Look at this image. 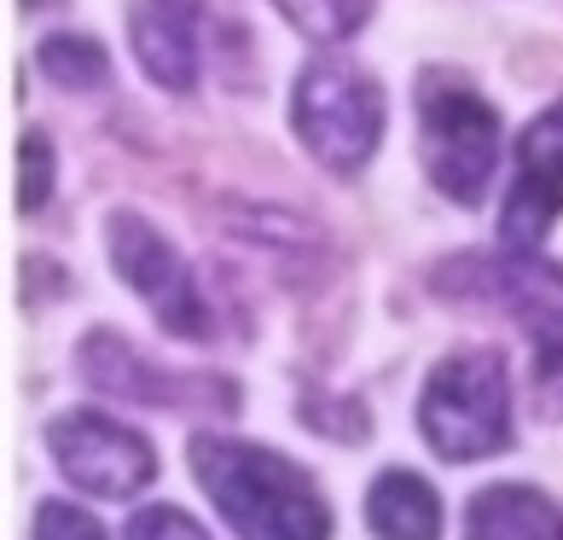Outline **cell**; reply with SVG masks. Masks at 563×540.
<instances>
[{
    "label": "cell",
    "instance_id": "cell-16",
    "mask_svg": "<svg viewBox=\"0 0 563 540\" xmlns=\"http://www.w3.org/2000/svg\"><path fill=\"white\" fill-rule=\"evenodd\" d=\"M47 192H53V140L41 129H30L18 140V210L35 216L47 203Z\"/></svg>",
    "mask_w": 563,
    "mask_h": 540
},
{
    "label": "cell",
    "instance_id": "cell-13",
    "mask_svg": "<svg viewBox=\"0 0 563 540\" xmlns=\"http://www.w3.org/2000/svg\"><path fill=\"white\" fill-rule=\"evenodd\" d=\"M35 65L53 88H65V93H93V88L111 81V58L93 35H47L41 53H35Z\"/></svg>",
    "mask_w": 563,
    "mask_h": 540
},
{
    "label": "cell",
    "instance_id": "cell-20",
    "mask_svg": "<svg viewBox=\"0 0 563 540\" xmlns=\"http://www.w3.org/2000/svg\"><path fill=\"white\" fill-rule=\"evenodd\" d=\"M24 7H30V12H41V7H58V0H24Z\"/></svg>",
    "mask_w": 563,
    "mask_h": 540
},
{
    "label": "cell",
    "instance_id": "cell-8",
    "mask_svg": "<svg viewBox=\"0 0 563 540\" xmlns=\"http://www.w3.org/2000/svg\"><path fill=\"white\" fill-rule=\"evenodd\" d=\"M435 290L453 302H488L517 315L534 338L563 320V267L540 262L534 251H499V256H453L435 267Z\"/></svg>",
    "mask_w": 563,
    "mask_h": 540
},
{
    "label": "cell",
    "instance_id": "cell-9",
    "mask_svg": "<svg viewBox=\"0 0 563 540\" xmlns=\"http://www.w3.org/2000/svg\"><path fill=\"white\" fill-rule=\"evenodd\" d=\"M563 216V99L547 106L517 134V175L499 203V244L506 251H540V239Z\"/></svg>",
    "mask_w": 563,
    "mask_h": 540
},
{
    "label": "cell",
    "instance_id": "cell-7",
    "mask_svg": "<svg viewBox=\"0 0 563 540\" xmlns=\"http://www.w3.org/2000/svg\"><path fill=\"white\" fill-rule=\"evenodd\" d=\"M47 453L81 494L129 500L157 476V448L106 412H58L47 425Z\"/></svg>",
    "mask_w": 563,
    "mask_h": 540
},
{
    "label": "cell",
    "instance_id": "cell-15",
    "mask_svg": "<svg viewBox=\"0 0 563 540\" xmlns=\"http://www.w3.org/2000/svg\"><path fill=\"white\" fill-rule=\"evenodd\" d=\"M302 425L314 436H331V442H349V448L372 436L366 407L349 401V396H325V389H308V396H302Z\"/></svg>",
    "mask_w": 563,
    "mask_h": 540
},
{
    "label": "cell",
    "instance_id": "cell-18",
    "mask_svg": "<svg viewBox=\"0 0 563 540\" xmlns=\"http://www.w3.org/2000/svg\"><path fill=\"white\" fill-rule=\"evenodd\" d=\"M540 355H534V401L540 412H563V320L552 331H540Z\"/></svg>",
    "mask_w": 563,
    "mask_h": 540
},
{
    "label": "cell",
    "instance_id": "cell-2",
    "mask_svg": "<svg viewBox=\"0 0 563 540\" xmlns=\"http://www.w3.org/2000/svg\"><path fill=\"white\" fill-rule=\"evenodd\" d=\"M419 430L448 465L488 460L511 442V378L499 349H459L424 378Z\"/></svg>",
    "mask_w": 563,
    "mask_h": 540
},
{
    "label": "cell",
    "instance_id": "cell-10",
    "mask_svg": "<svg viewBox=\"0 0 563 540\" xmlns=\"http://www.w3.org/2000/svg\"><path fill=\"white\" fill-rule=\"evenodd\" d=\"M129 41L140 70L163 93L198 88V53H203V0H134Z\"/></svg>",
    "mask_w": 563,
    "mask_h": 540
},
{
    "label": "cell",
    "instance_id": "cell-5",
    "mask_svg": "<svg viewBox=\"0 0 563 540\" xmlns=\"http://www.w3.org/2000/svg\"><path fill=\"white\" fill-rule=\"evenodd\" d=\"M106 251H111V267L129 279V290L152 308L169 338H186V343L210 338V302H203L192 267L145 216L117 210L106 221Z\"/></svg>",
    "mask_w": 563,
    "mask_h": 540
},
{
    "label": "cell",
    "instance_id": "cell-6",
    "mask_svg": "<svg viewBox=\"0 0 563 540\" xmlns=\"http://www.w3.org/2000/svg\"><path fill=\"white\" fill-rule=\"evenodd\" d=\"M76 372L81 384L99 389V396H117V401H134V407H216V412H233L239 407V389L227 378H198V372H175V366H157L145 361L129 338L93 326L76 349Z\"/></svg>",
    "mask_w": 563,
    "mask_h": 540
},
{
    "label": "cell",
    "instance_id": "cell-17",
    "mask_svg": "<svg viewBox=\"0 0 563 540\" xmlns=\"http://www.w3.org/2000/svg\"><path fill=\"white\" fill-rule=\"evenodd\" d=\"M35 540H106L93 511H81L70 500H41L35 506Z\"/></svg>",
    "mask_w": 563,
    "mask_h": 540
},
{
    "label": "cell",
    "instance_id": "cell-3",
    "mask_svg": "<svg viewBox=\"0 0 563 540\" xmlns=\"http://www.w3.org/2000/svg\"><path fill=\"white\" fill-rule=\"evenodd\" d=\"M290 129L308 145V157L325 163L331 175H354L366 169L384 140V88L354 65L314 58L290 93Z\"/></svg>",
    "mask_w": 563,
    "mask_h": 540
},
{
    "label": "cell",
    "instance_id": "cell-19",
    "mask_svg": "<svg viewBox=\"0 0 563 540\" xmlns=\"http://www.w3.org/2000/svg\"><path fill=\"white\" fill-rule=\"evenodd\" d=\"M129 540H210V529L192 524L180 506H145V511H134Z\"/></svg>",
    "mask_w": 563,
    "mask_h": 540
},
{
    "label": "cell",
    "instance_id": "cell-11",
    "mask_svg": "<svg viewBox=\"0 0 563 540\" xmlns=\"http://www.w3.org/2000/svg\"><path fill=\"white\" fill-rule=\"evenodd\" d=\"M465 540H563V506L523 483H494L465 511Z\"/></svg>",
    "mask_w": 563,
    "mask_h": 540
},
{
    "label": "cell",
    "instance_id": "cell-4",
    "mask_svg": "<svg viewBox=\"0 0 563 540\" xmlns=\"http://www.w3.org/2000/svg\"><path fill=\"white\" fill-rule=\"evenodd\" d=\"M419 152L435 180V192L453 203H483L499 163V111L459 76L419 81Z\"/></svg>",
    "mask_w": 563,
    "mask_h": 540
},
{
    "label": "cell",
    "instance_id": "cell-14",
    "mask_svg": "<svg viewBox=\"0 0 563 540\" xmlns=\"http://www.w3.org/2000/svg\"><path fill=\"white\" fill-rule=\"evenodd\" d=\"M274 7H279L308 41H320V47H331V41H349V35L372 18V0H274Z\"/></svg>",
    "mask_w": 563,
    "mask_h": 540
},
{
    "label": "cell",
    "instance_id": "cell-12",
    "mask_svg": "<svg viewBox=\"0 0 563 540\" xmlns=\"http://www.w3.org/2000/svg\"><path fill=\"white\" fill-rule=\"evenodd\" d=\"M366 529L378 540H442V500L424 476L395 465L366 488Z\"/></svg>",
    "mask_w": 563,
    "mask_h": 540
},
{
    "label": "cell",
    "instance_id": "cell-1",
    "mask_svg": "<svg viewBox=\"0 0 563 540\" xmlns=\"http://www.w3.org/2000/svg\"><path fill=\"white\" fill-rule=\"evenodd\" d=\"M192 476L239 540H331V511L314 476L274 448L233 436H192Z\"/></svg>",
    "mask_w": 563,
    "mask_h": 540
}]
</instances>
